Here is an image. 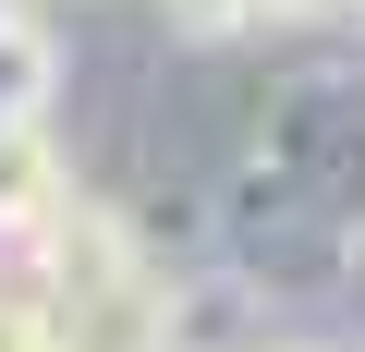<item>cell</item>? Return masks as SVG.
Wrapping results in <instances>:
<instances>
[{
    "label": "cell",
    "mask_w": 365,
    "mask_h": 352,
    "mask_svg": "<svg viewBox=\"0 0 365 352\" xmlns=\"http://www.w3.org/2000/svg\"><path fill=\"white\" fill-rule=\"evenodd\" d=\"M244 340H256L244 279H170L158 267V352H244Z\"/></svg>",
    "instance_id": "6da1fadb"
},
{
    "label": "cell",
    "mask_w": 365,
    "mask_h": 352,
    "mask_svg": "<svg viewBox=\"0 0 365 352\" xmlns=\"http://www.w3.org/2000/svg\"><path fill=\"white\" fill-rule=\"evenodd\" d=\"M61 195H73V183H61V158H49V122H0V243L37 231Z\"/></svg>",
    "instance_id": "7a4b0ae2"
},
{
    "label": "cell",
    "mask_w": 365,
    "mask_h": 352,
    "mask_svg": "<svg viewBox=\"0 0 365 352\" xmlns=\"http://www.w3.org/2000/svg\"><path fill=\"white\" fill-rule=\"evenodd\" d=\"M49 85H61V49L25 0H0V122H49Z\"/></svg>",
    "instance_id": "3957f363"
},
{
    "label": "cell",
    "mask_w": 365,
    "mask_h": 352,
    "mask_svg": "<svg viewBox=\"0 0 365 352\" xmlns=\"http://www.w3.org/2000/svg\"><path fill=\"white\" fill-rule=\"evenodd\" d=\"M0 352H73V328H61V292H49V279H0Z\"/></svg>",
    "instance_id": "277c9868"
},
{
    "label": "cell",
    "mask_w": 365,
    "mask_h": 352,
    "mask_svg": "<svg viewBox=\"0 0 365 352\" xmlns=\"http://www.w3.org/2000/svg\"><path fill=\"white\" fill-rule=\"evenodd\" d=\"M292 13H317V0H170L182 37H268V25H292Z\"/></svg>",
    "instance_id": "5b68a950"
},
{
    "label": "cell",
    "mask_w": 365,
    "mask_h": 352,
    "mask_svg": "<svg viewBox=\"0 0 365 352\" xmlns=\"http://www.w3.org/2000/svg\"><path fill=\"white\" fill-rule=\"evenodd\" d=\"M244 352H317V340H268V328H256V340H244Z\"/></svg>",
    "instance_id": "8992f818"
},
{
    "label": "cell",
    "mask_w": 365,
    "mask_h": 352,
    "mask_svg": "<svg viewBox=\"0 0 365 352\" xmlns=\"http://www.w3.org/2000/svg\"><path fill=\"white\" fill-rule=\"evenodd\" d=\"M341 13H365V0H341Z\"/></svg>",
    "instance_id": "52a82bcc"
}]
</instances>
